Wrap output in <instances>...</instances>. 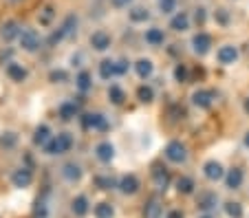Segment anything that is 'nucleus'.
Here are the masks:
<instances>
[{
	"mask_svg": "<svg viewBox=\"0 0 249 218\" xmlns=\"http://www.w3.org/2000/svg\"><path fill=\"white\" fill-rule=\"evenodd\" d=\"M71 148H73V137H71L69 133H60L57 137H51V141L44 146V152L51 154V157H55V154H64V152H69Z\"/></svg>",
	"mask_w": 249,
	"mask_h": 218,
	"instance_id": "obj_1",
	"label": "nucleus"
},
{
	"mask_svg": "<svg viewBox=\"0 0 249 218\" xmlns=\"http://www.w3.org/2000/svg\"><path fill=\"white\" fill-rule=\"evenodd\" d=\"M165 159L172 163H185L188 161V148L181 141H170L165 146Z\"/></svg>",
	"mask_w": 249,
	"mask_h": 218,
	"instance_id": "obj_2",
	"label": "nucleus"
},
{
	"mask_svg": "<svg viewBox=\"0 0 249 218\" xmlns=\"http://www.w3.org/2000/svg\"><path fill=\"white\" fill-rule=\"evenodd\" d=\"M18 40H20V47L29 53H33V51H38L40 49V34L36 31V29H24Z\"/></svg>",
	"mask_w": 249,
	"mask_h": 218,
	"instance_id": "obj_3",
	"label": "nucleus"
},
{
	"mask_svg": "<svg viewBox=\"0 0 249 218\" xmlns=\"http://www.w3.org/2000/svg\"><path fill=\"white\" fill-rule=\"evenodd\" d=\"M82 128L84 130H104L106 128V119L102 113H89L82 117Z\"/></svg>",
	"mask_w": 249,
	"mask_h": 218,
	"instance_id": "obj_4",
	"label": "nucleus"
},
{
	"mask_svg": "<svg viewBox=\"0 0 249 218\" xmlns=\"http://www.w3.org/2000/svg\"><path fill=\"white\" fill-rule=\"evenodd\" d=\"M95 157L102 163H110L115 157V146L110 141H99L97 146H95Z\"/></svg>",
	"mask_w": 249,
	"mask_h": 218,
	"instance_id": "obj_5",
	"label": "nucleus"
},
{
	"mask_svg": "<svg viewBox=\"0 0 249 218\" xmlns=\"http://www.w3.org/2000/svg\"><path fill=\"white\" fill-rule=\"evenodd\" d=\"M210 47H212V35L205 34V31H201V34H196L192 38V49L198 55H205V53L210 51Z\"/></svg>",
	"mask_w": 249,
	"mask_h": 218,
	"instance_id": "obj_6",
	"label": "nucleus"
},
{
	"mask_svg": "<svg viewBox=\"0 0 249 218\" xmlns=\"http://www.w3.org/2000/svg\"><path fill=\"white\" fill-rule=\"evenodd\" d=\"M20 34H22V29H20V24L14 22V20L5 22V24H2V29H0V35H2V40H5V42H11V40L20 38Z\"/></svg>",
	"mask_w": 249,
	"mask_h": 218,
	"instance_id": "obj_7",
	"label": "nucleus"
},
{
	"mask_svg": "<svg viewBox=\"0 0 249 218\" xmlns=\"http://www.w3.org/2000/svg\"><path fill=\"white\" fill-rule=\"evenodd\" d=\"M117 187L122 194H135V192L139 190V179H137L135 174H126V176H122Z\"/></svg>",
	"mask_w": 249,
	"mask_h": 218,
	"instance_id": "obj_8",
	"label": "nucleus"
},
{
	"mask_svg": "<svg viewBox=\"0 0 249 218\" xmlns=\"http://www.w3.org/2000/svg\"><path fill=\"white\" fill-rule=\"evenodd\" d=\"M216 57H218V62H221V64H234V62L238 60V49L231 47V44H225V47L218 49Z\"/></svg>",
	"mask_w": 249,
	"mask_h": 218,
	"instance_id": "obj_9",
	"label": "nucleus"
},
{
	"mask_svg": "<svg viewBox=\"0 0 249 218\" xmlns=\"http://www.w3.org/2000/svg\"><path fill=\"white\" fill-rule=\"evenodd\" d=\"M31 181H33V174L27 168H20V170H16L14 174H11V183H14L16 187H29Z\"/></svg>",
	"mask_w": 249,
	"mask_h": 218,
	"instance_id": "obj_10",
	"label": "nucleus"
},
{
	"mask_svg": "<svg viewBox=\"0 0 249 218\" xmlns=\"http://www.w3.org/2000/svg\"><path fill=\"white\" fill-rule=\"evenodd\" d=\"M90 47H93L95 51H106V49H110V35L106 34V31H95V34L90 35Z\"/></svg>",
	"mask_w": 249,
	"mask_h": 218,
	"instance_id": "obj_11",
	"label": "nucleus"
},
{
	"mask_svg": "<svg viewBox=\"0 0 249 218\" xmlns=\"http://www.w3.org/2000/svg\"><path fill=\"white\" fill-rule=\"evenodd\" d=\"M192 101L198 108H212V104H214V93H212V90H196L192 95Z\"/></svg>",
	"mask_w": 249,
	"mask_h": 218,
	"instance_id": "obj_12",
	"label": "nucleus"
},
{
	"mask_svg": "<svg viewBox=\"0 0 249 218\" xmlns=\"http://www.w3.org/2000/svg\"><path fill=\"white\" fill-rule=\"evenodd\" d=\"M203 172H205V176L210 181H221L225 176V170H223V166L218 161H207L203 166Z\"/></svg>",
	"mask_w": 249,
	"mask_h": 218,
	"instance_id": "obj_13",
	"label": "nucleus"
},
{
	"mask_svg": "<svg viewBox=\"0 0 249 218\" xmlns=\"http://www.w3.org/2000/svg\"><path fill=\"white\" fill-rule=\"evenodd\" d=\"M7 77L14 82H22V80H27V68L22 64H18V62H9L7 64Z\"/></svg>",
	"mask_w": 249,
	"mask_h": 218,
	"instance_id": "obj_14",
	"label": "nucleus"
},
{
	"mask_svg": "<svg viewBox=\"0 0 249 218\" xmlns=\"http://www.w3.org/2000/svg\"><path fill=\"white\" fill-rule=\"evenodd\" d=\"M62 176H64L69 183H75V181L82 179V168L77 163H64L62 166Z\"/></svg>",
	"mask_w": 249,
	"mask_h": 218,
	"instance_id": "obj_15",
	"label": "nucleus"
},
{
	"mask_svg": "<svg viewBox=\"0 0 249 218\" xmlns=\"http://www.w3.org/2000/svg\"><path fill=\"white\" fill-rule=\"evenodd\" d=\"M243 179H245V174H243L240 168H234V170H230L225 174V183H227L230 190H238L240 185H243Z\"/></svg>",
	"mask_w": 249,
	"mask_h": 218,
	"instance_id": "obj_16",
	"label": "nucleus"
},
{
	"mask_svg": "<svg viewBox=\"0 0 249 218\" xmlns=\"http://www.w3.org/2000/svg\"><path fill=\"white\" fill-rule=\"evenodd\" d=\"M152 176H155V183H157V187H159V190H165V187H168L170 174H168V170H165L163 166H155V170H152Z\"/></svg>",
	"mask_w": 249,
	"mask_h": 218,
	"instance_id": "obj_17",
	"label": "nucleus"
},
{
	"mask_svg": "<svg viewBox=\"0 0 249 218\" xmlns=\"http://www.w3.org/2000/svg\"><path fill=\"white\" fill-rule=\"evenodd\" d=\"M170 27H172L174 31H188L190 29V16L185 14V11H179V14L170 20Z\"/></svg>",
	"mask_w": 249,
	"mask_h": 218,
	"instance_id": "obj_18",
	"label": "nucleus"
},
{
	"mask_svg": "<svg viewBox=\"0 0 249 218\" xmlns=\"http://www.w3.org/2000/svg\"><path fill=\"white\" fill-rule=\"evenodd\" d=\"M51 141V128L49 126H38L36 133H33V143L36 146H47Z\"/></svg>",
	"mask_w": 249,
	"mask_h": 218,
	"instance_id": "obj_19",
	"label": "nucleus"
},
{
	"mask_svg": "<svg viewBox=\"0 0 249 218\" xmlns=\"http://www.w3.org/2000/svg\"><path fill=\"white\" fill-rule=\"evenodd\" d=\"M57 113H60V117L64 119V121H69V119H73L77 113H80V106H77L75 101H64V104L57 108Z\"/></svg>",
	"mask_w": 249,
	"mask_h": 218,
	"instance_id": "obj_20",
	"label": "nucleus"
},
{
	"mask_svg": "<svg viewBox=\"0 0 249 218\" xmlns=\"http://www.w3.org/2000/svg\"><path fill=\"white\" fill-rule=\"evenodd\" d=\"M161 214H163V207L157 199H150L143 207V218H161Z\"/></svg>",
	"mask_w": 249,
	"mask_h": 218,
	"instance_id": "obj_21",
	"label": "nucleus"
},
{
	"mask_svg": "<svg viewBox=\"0 0 249 218\" xmlns=\"http://www.w3.org/2000/svg\"><path fill=\"white\" fill-rule=\"evenodd\" d=\"M135 71H137V75H139L141 80H148V77L152 75V71H155V67H152V62H150V60L141 57V60L135 64Z\"/></svg>",
	"mask_w": 249,
	"mask_h": 218,
	"instance_id": "obj_22",
	"label": "nucleus"
},
{
	"mask_svg": "<svg viewBox=\"0 0 249 218\" xmlns=\"http://www.w3.org/2000/svg\"><path fill=\"white\" fill-rule=\"evenodd\" d=\"M146 42L150 44V47H159V44H163L165 42L163 31H161V29H157V27L148 29V31H146Z\"/></svg>",
	"mask_w": 249,
	"mask_h": 218,
	"instance_id": "obj_23",
	"label": "nucleus"
},
{
	"mask_svg": "<svg viewBox=\"0 0 249 218\" xmlns=\"http://www.w3.org/2000/svg\"><path fill=\"white\" fill-rule=\"evenodd\" d=\"M71 209H73L75 216H84V214L89 212V199H86L84 194L75 196V199H73V205H71Z\"/></svg>",
	"mask_w": 249,
	"mask_h": 218,
	"instance_id": "obj_24",
	"label": "nucleus"
},
{
	"mask_svg": "<svg viewBox=\"0 0 249 218\" xmlns=\"http://www.w3.org/2000/svg\"><path fill=\"white\" fill-rule=\"evenodd\" d=\"M99 75H102L104 80H110V77H115V75H117V62L104 60L102 64H99Z\"/></svg>",
	"mask_w": 249,
	"mask_h": 218,
	"instance_id": "obj_25",
	"label": "nucleus"
},
{
	"mask_svg": "<svg viewBox=\"0 0 249 218\" xmlns=\"http://www.w3.org/2000/svg\"><path fill=\"white\" fill-rule=\"evenodd\" d=\"M93 214H95V218H113L115 209H113V205L110 203H99V205H95Z\"/></svg>",
	"mask_w": 249,
	"mask_h": 218,
	"instance_id": "obj_26",
	"label": "nucleus"
},
{
	"mask_svg": "<svg viewBox=\"0 0 249 218\" xmlns=\"http://www.w3.org/2000/svg\"><path fill=\"white\" fill-rule=\"evenodd\" d=\"M218 203L216 194H212V192H207V194H201L198 196V207L201 209H214Z\"/></svg>",
	"mask_w": 249,
	"mask_h": 218,
	"instance_id": "obj_27",
	"label": "nucleus"
},
{
	"mask_svg": "<svg viewBox=\"0 0 249 218\" xmlns=\"http://www.w3.org/2000/svg\"><path fill=\"white\" fill-rule=\"evenodd\" d=\"M77 22H80V20H77V16L75 14H69L64 18V22H62V29H64L66 31V35H73L77 31Z\"/></svg>",
	"mask_w": 249,
	"mask_h": 218,
	"instance_id": "obj_28",
	"label": "nucleus"
},
{
	"mask_svg": "<svg viewBox=\"0 0 249 218\" xmlns=\"http://www.w3.org/2000/svg\"><path fill=\"white\" fill-rule=\"evenodd\" d=\"M177 190H179V194H192L194 192V181L190 179V176H181V179L177 181Z\"/></svg>",
	"mask_w": 249,
	"mask_h": 218,
	"instance_id": "obj_29",
	"label": "nucleus"
},
{
	"mask_svg": "<svg viewBox=\"0 0 249 218\" xmlns=\"http://www.w3.org/2000/svg\"><path fill=\"white\" fill-rule=\"evenodd\" d=\"M137 97H139V101H143V104H150L152 100H155V90L150 88V86H139L137 88Z\"/></svg>",
	"mask_w": 249,
	"mask_h": 218,
	"instance_id": "obj_30",
	"label": "nucleus"
},
{
	"mask_svg": "<svg viewBox=\"0 0 249 218\" xmlns=\"http://www.w3.org/2000/svg\"><path fill=\"white\" fill-rule=\"evenodd\" d=\"M75 84H77V88H80L82 93H89V90H90V86H93V82H90V73L82 71L80 75H77Z\"/></svg>",
	"mask_w": 249,
	"mask_h": 218,
	"instance_id": "obj_31",
	"label": "nucleus"
},
{
	"mask_svg": "<svg viewBox=\"0 0 249 218\" xmlns=\"http://www.w3.org/2000/svg\"><path fill=\"white\" fill-rule=\"evenodd\" d=\"M148 18H150V11L143 9V7H135V9L130 11V20H132V22H146Z\"/></svg>",
	"mask_w": 249,
	"mask_h": 218,
	"instance_id": "obj_32",
	"label": "nucleus"
},
{
	"mask_svg": "<svg viewBox=\"0 0 249 218\" xmlns=\"http://www.w3.org/2000/svg\"><path fill=\"white\" fill-rule=\"evenodd\" d=\"M108 97L113 104H122L124 100H126V95H124V90L119 88V86H110L108 88Z\"/></svg>",
	"mask_w": 249,
	"mask_h": 218,
	"instance_id": "obj_33",
	"label": "nucleus"
},
{
	"mask_svg": "<svg viewBox=\"0 0 249 218\" xmlns=\"http://www.w3.org/2000/svg\"><path fill=\"white\" fill-rule=\"evenodd\" d=\"M97 185L102 190H113V187H117L119 183L113 179V176H97Z\"/></svg>",
	"mask_w": 249,
	"mask_h": 218,
	"instance_id": "obj_34",
	"label": "nucleus"
},
{
	"mask_svg": "<svg viewBox=\"0 0 249 218\" xmlns=\"http://www.w3.org/2000/svg\"><path fill=\"white\" fill-rule=\"evenodd\" d=\"M225 212L230 218H243V207H240V203H227Z\"/></svg>",
	"mask_w": 249,
	"mask_h": 218,
	"instance_id": "obj_35",
	"label": "nucleus"
},
{
	"mask_svg": "<svg viewBox=\"0 0 249 218\" xmlns=\"http://www.w3.org/2000/svg\"><path fill=\"white\" fill-rule=\"evenodd\" d=\"M64 38H66V31L60 27L57 31H53V34H51V38H49V44H51V47H55V44H60Z\"/></svg>",
	"mask_w": 249,
	"mask_h": 218,
	"instance_id": "obj_36",
	"label": "nucleus"
},
{
	"mask_svg": "<svg viewBox=\"0 0 249 218\" xmlns=\"http://www.w3.org/2000/svg\"><path fill=\"white\" fill-rule=\"evenodd\" d=\"M159 9L163 14H172L177 9V0H159Z\"/></svg>",
	"mask_w": 249,
	"mask_h": 218,
	"instance_id": "obj_37",
	"label": "nucleus"
},
{
	"mask_svg": "<svg viewBox=\"0 0 249 218\" xmlns=\"http://www.w3.org/2000/svg\"><path fill=\"white\" fill-rule=\"evenodd\" d=\"M16 141H18V137H16L14 133H5L2 137H0V143L5 148H11V146H16Z\"/></svg>",
	"mask_w": 249,
	"mask_h": 218,
	"instance_id": "obj_38",
	"label": "nucleus"
},
{
	"mask_svg": "<svg viewBox=\"0 0 249 218\" xmlns=\"http://www.w3.org/2000/svg\"><path fill=\"white\" fill-rule=\"evenodd\" d=\"M51 20H53V9H51V7H47V9L42 11V16H40V22H42V24H49Z\"/></svg>",
	"mask_w": 249,
	"mask_h": 218,
	"instance_id": "obj_39",
	"label": "nucleus"
},
{
	"mask_svg": "<svg viewBox=\"0 0 249 218\" xmlns=\"http://www.w3.org/2000/svg\"><path fill=\"white\" fill-rule=\"evenodd\" d=\"M174 77H177L179 82H185V77H188V71H185V67H181V64H179V67L174 68Z\"/></svg>",
	"mask_w": 249,
	"mask_h": 218,
	"instance_id": "obj_40",
	"label": "nucleus"
},
{
	"mask_svg": "<svg viewBox=\"0 0 249 218\" xmlns=\"http://www.w3.org/2000/svg\"><path fill=\"white\" fill-rule=\"evenodd\" d=\"M51 82H64L66 80V73L64 71H51Z\"/></svg>",
	"mask_w": 249,
	"mask_h": 218,
	"instance_id": "obj_41",
	"label": "nucleus"
},
{
	"mask_svg": "<svg viewBox=\"0 0 249 218\" xmlns=\"http://www.w3.org/2000/svg\"><path fill=\"white\" fill-rule=\"evenodd\" d=\"M216 20H218L221 24H227V22H230V16H227L225 9H218V11H216Z\"/></svg>",
	"mask_w": 249,
	"mask_h": 218,
	"instance_id": "obj_42",
	"label": "nucleus"
},
{
	"mask_svg": "<svg viewBox=\"0 0 249 218\" xmlns=\"http://www.w3.org/2000/svg\"><path fill=\"white\" fill-rule=\"evenodd\" d=\"M128 73V62H117V75H126Z\"/></svg>",
	"mask_w": 249,
	"mask_h": 218,
	"instance_id": "obj_43",
	"label": "nucleus"
},
{
	"mask_svg": "<svg viewBox=\"0 0 249 218\" xmlns=\"http://www.w3.org/2000/svg\"><path fill=\"white\" fill-rule=\"evenodd\" d=\"M113 2V7H117V9H124V7H128L132 2V0H110Z\"/></svg>",
	"mask_w": 249,
	"mask_h": 218,
	"instance_id": "obj_44",
	"label": "nucleus"
},
{
	"mask_svg": "<svg viewBox=\"0 0 249 218\" xmlns=\"http://www.w3.org/2000/svg\"><path fill=\"white\" fill-rule=\"evenodd\" d=\"M194 18H196L198 24H203L205 22V9H196V16H194Z\"/></svg>",
	"mask_w": 249,
	"mask_h": 218,
	"instance_id": "obj_45",
	"label": "nucleus"
},
{
	"mask_svg": "<svg viewBox=\"0 0 249 218\" xmlns=\"http://www.w3.org/2000/svg\"><path fill=\"white\" fill-rule=\"evenodd\" d=\"M165 218H183V214H181V209H172V212H170Z\"/></svg>",
	"mask_w": 249,
	"mask_h": 218,
	"instance_id": "obj_46",
	"label": "nucleus"
},
{
	"mask_svg": "<svg viewBox=\"0 0 249 218\" xmlns=\"http://www.w3.org/2000/svg\"><path fill=\"white\" fill-rule=\"evenodd\" d=\"M245 146H247V148H249V133H247V134H245Z\"/></svg>",
	"mask_w": 249,
	"mask_h": 218,
	"instance_id": "obj_47",
	"label": "nucleus"
},
{
	"mask_svg": "<svg viewBox=\"0 0 249 218\" xmlns=\"http://www.w3.org/2000/svg\"><path fill=\"white\" fill-rule=\"evenodd\" d=\"M9 2H20V0H9Z\"/></svg>",
	"mask_w": 249,
	"mask_h": 218,
	"instance_id": "obj_48",
	"label": "nucleus"
},
{
	"mask_svg": "<svg viewBox=\"0 0 249 218\" xmlns=\"http://www.w3.org/2000/svg\"><path fill=\"white\" fill-rule=\"evenodd\" d=\"M201 218H212V216H201Z\"/></svg>",
	"mask_w": 249,
	"mask_h": 218,
	"instance_id": "obj_49",
	"label": "nucleus"
}]
</instances>
